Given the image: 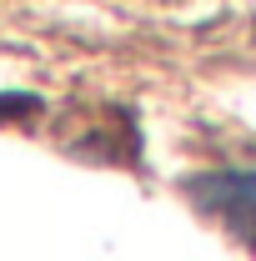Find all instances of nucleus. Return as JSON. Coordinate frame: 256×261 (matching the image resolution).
<instances>
[{
  "instance_id": "1",
  "label": "nucleus",
  "mask_w": 256,
  "mask_h": 261,
  "mask_svg": "<svg viewBox=\"0 0 256 261\" xmlns=\"http://www.w3.org/2000/svg\"><path fill=\"white\" fill-rule=\"evenodd\" d=\"M186 191L226 236L256 246V166H231V171L191 176Z\"/></svg>"
}]
</instances>
